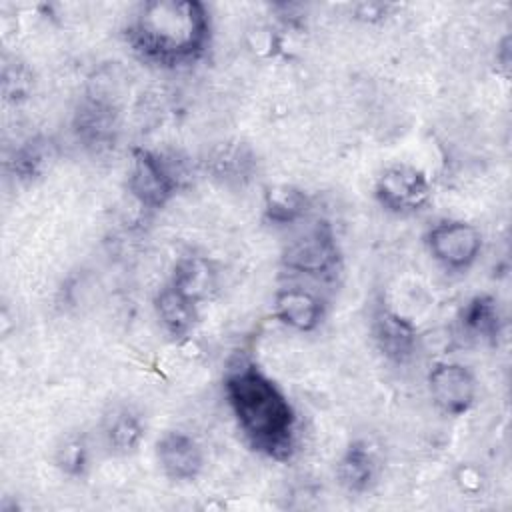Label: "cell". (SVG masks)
Instances as JSON below:
<instances>
[{"label":"cell","instance_id":"6da1fadb","mask_svg":"<svg viewBox=\"0 0 512 512\" xmlns=\"http://www.w3.org/2000/svg\"><path fill=\"white\" fill-rule=\"evenodd\" d=\"M224 388L250 444L272 458H286L294 446L296 414L282 390L252 364L234 368Z\"/></svg>","mask_w":512,"mask_h":512},{"label":"cell","instance_id":"7a4b0ae2","mask_svg":"<svg viewBox=\"0 0 512 512\" xmlns=\"http://www.w3.org/2000/svg\"><path fill=\"white\" fill-rule=\"evenodd\" d=\"M210 36V18L196 0H156L138 8L128 38L132 46L158 64L174 66L198 58Z\"/></svg>","mask_w":512,"mask_h":512},{"label":"cell","instance_id":"3957f363","mask_svg":"<svg viewBox=\"0 0 512 512\" xmlns=\"http://www.w3.org/2000/svg\"><path fill=\"white\" fill-rule=\"evenodd\" d=\"M282 262L288 270L304 276H330L334 274L340 252L330 224L316 222L302 236L294 238L282 252Z\"/></svg>","mask_w":512,"mask_h":512},{"label":"cell","instance_id":"277c9868","mask_svg":"<svg viewBox=\"0 0 512 512\" xmlns=\"http://www.w3.org/2000/svg\"><path fill=\"white\" fill-rule=\"evenodd\" d=\"M130 192L148 208L164 206L176 192L178 176L162 160V156L136 148L132 152V172H130Z\"/></svg>","mask_w":512,"mask_h":512},{"label":"cell","instance_id":"5b68a950","mask_svg":"<svg viewBox=\"0 0 512 512\" xmlns=\"http://www.w3.org/2000/svg\"><path fill=\"white\" fill-rule=\"evenodd\" d=\"M430 254L446 268H468L480 254V230L462 220H444L428 232Z\"/></svg>","mask_w":512,"mask_h":512},{"label":"cell","instance_id":"8992f818","mask_svg":"<svg viewBox=\"0 0 512 512\" xmlns=\"http://www.w3.org/2000/svg\"><path fill=\"white\" fill-rule=\"evenodd\" d=\"M376 198L390 212L420 210L430 198V184L424 172L414 166L396 164L382 172L376 182Z\"/></svg>","mask_w":512,"mask_h":512},{"label":"cell","instance_id":"52a82bcc","mask_svg":"<svg viewBox=\"0 0 512 512\" xmlns=\"http://www.w3.org/2000/svg\"><path fill=\"white\" fill-rule=\"evenodd\" d=\"M428 388L434 404L450 414H464L476 398V380L472 372L456 362H442L428 374Z\"/></svg>","mask_w":512,"mask_h":512},{"label":"cell","instance_id":"ba28073f","mask_svg":"<svg viewBox=\"0 0 512 512\" xmlns=\"http://www.w3.org/2000/svg\"><path fill=\"white\" fill-rule=\"evenodd\" d=\"M158 462L172 480H192L202 468V450L198 442L184 432H168L156 446Z\"/></svg>","mask_w":512,"mask_h":512},{"label":"cell","instance_id":"9c48e42d","mask_svg":"<svg viewBox=\"0 0 512 512\" xmlns=\"http://www.w3.org/2000/svg\"><path fill=\"white\" fill-rule=\"evenodd\" d=\"M372 330L374 340L386 358L394 362H406L414 354L416 330L408 320H404L396 312L388 308L376 310Z\"/></svg>","mask_w":512,"mask_h":512},{"label":"cell","instance_id":"30bf717a","mask_svg":"<svg viewBox=\"0 0 512 512\" xmlns=\"http://www.w3.org/2000/svg\"><path fill=\"white\" fill-rule=\"evenodd\" d=\"M276 316L302 332L314 330L322 320V302L300 288H284L274 298Z\"/></svg>","mask_w":512,"mask_h":512},{"label":"cell","instance_id":"8fae6325","mask_svg":"<svg viewBox=\"0 0 512 512\" xmlns=\"http://www.w3.org/2000/svg\"><path fill=\"white\" fill-rule=\"evenodd\" d=\"M214 282V268L206 258L184 256L176 262L170 286L198 304L200 300L208 298V294L214 290Z\"/></svg>","mask_w":512,"mask_h":512},{"label":"cell","instance_id":"7c38bea8","mask_svg":"<svg viewBox=\"0 0 512 512\" xmlns=\"http://www.w3.org/2000/svg\"><path fill=\"white\" fill-rule=\"evenodd\" d=\"M116 112L102 100H88L76 114V132L90 146H108L114 140Z\"/></svg>","mask_w":512,"mask_h":512},{"label":"cell","instance_id":"4fadbf2b","mask_svg":"<svg viewBox=\"0 0 512 512\" xmlns=\"http://www.w3.org/2000/svg\"><path fill=\"white\" fill-rule=\"evenodd\" d=\"M338 480L350 492H366L376 478V458L366 442H354L338 462Z\"/></svg>","mask_w":512,"mask_h":512},{"label":"cell","instance_id":"5bb4252c","mask_svg":"<svg viewBox=\"0 0 512 512\" xmlns=\"http://www.w3.org/2000/svg\"><path fill=\"white\" fill-rule=\"evenodd\" d=\"M156 312L164 328L172 336H186L196 322V302L166 286L156 296Z\"/></svg>","mask_w":512,"mask_h":512},{"label":"cell","instance_id":"9a60e30c","mask_svg":"<svg viewBox=\"0 0 512 512\" xmlns=\"http://www.w3.org/2000/svg\"><path fill=\"white\" fill-rule=\"evenodd\" d=\"M306 210H308V196L300 188L282 184L266 192L264 212L270 222L292 224L298 218H302Z\"/></svg>","mask_w":512,"mask_h":512},{"label":"cell","instance_id":"2e32d148","mask_svg":"<svg viewBox=\"0 0 512 512\" xmlns=\"http://www.w3.org/2000/svg\"><path fill=\"white\" fill-rule=\"evenodd\" d=\"M464 324L482 338H496L500 334V310L494 298L478 296L464 308Z\"/></svg>","mask_w":512,"mask_h":512},{"label":"cell","instance_id":"e0dca14e","mask_svg":"<svg viewBox=\"0 0 512 512\" xmlns=\"http://www.w3.org/2000/svg\"><path fill=\"white\" fill-rule=\"evenodd\" d=\"M142 426L130 412H120L112 418L108 426V440L120 452H130L140 444Z\"/></svg>","mask_w":512,"mask_h":512},{"label":"cell","instance_id":"ac0fdd59","mask_svg":"<svg viewBox=\"0 0 512 512\" xmlns=\"http://www.w3.org/2000/svg\"><path fill=\"white\" fill-rule=\"evenodd\" d=\"M58 464L68 474H80L86 466V448L84 442L78 438H72L64 442V446L58 450Z\"/></svg>","mask_w":512,"mask_h":512},{"label":"cell","instance_id":"d6986e66","mask_svg":"<svg viewBox=\"0 0 512 512\" xmlns=\"http://www.w3.org/2000/svg\"><path fill=\"white\" fill-rule=\"evenodd\" d=\"M44 158H46V154L40 144H26L16 154V170L22 176H34L40 172Z\"/></svg>","mask_w":512,"mask_h":512}]
</instances>
